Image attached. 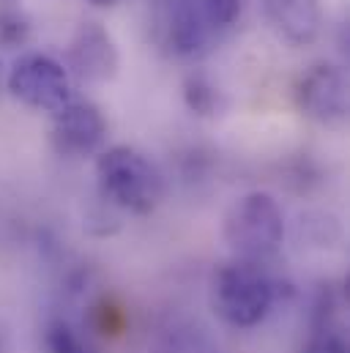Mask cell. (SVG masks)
Instances as JSON below:
<instances>
[{
	"label": "cell",
	"instance_id": "7",
	"mask_svg": "<svg viewBox=\"0 0 350 353\" xmlns=\"http://www.w3.org/2000/svg\"><path fill=\"white\" fill-rule=\"evenodd\" d=\"M55 143L66 154H93L107 134V121L101 110L88 99H72L61 112H55Z\"/></svg>",
	"mask_w": 350,
	"mask_h": 353
},
{
	"label": "cell",
	"instance_id": "8",
	"mask_svg": "<svg viewBox=\"0 0 350 353\" xmlns=\"http://www.w3.org/2000/svg\"><path fill=\"white\" fill-rule=\"evenodd\" d=\"M276 36L293 47H309L320 36V0H262Z\"/></svg>",
	"mask_w": 350,
	"mask_h": 353
},
{
	"label": "cell",
	"instance_id": "5",
	"mask_svg": "<svg viewBox=\"0 0 350 353\" xmlns=\"http://www.w3.org/2000/svg\"><path fill=\"white\" fill-rule=\"evenodd\" d=\"M298 104L301 110L323 123L342 126L348 121V77L340 66L318 63L298 83Z\"/></svg>",
	"mask_w": 350,
	"mask_h": 353
},
{
	"label": "cell",
	"instance_id": "9",
	"mask_svg": "<svg viewBox=\"0 0 350 353\" xmlns=\"http://www.w3.org/2000/svg\"><path fill=\"white\" fill-rule=\"evenodd\" d=\"M211 28L203 19L200 0H170V14H167V39L175 55L192 58L200 55L208 44Z\"/></svg>",
	"mask_w": 350,
	"mask_h": 353
},
{
	"label": "cell",
	"instance_id": "10",
	"mask_svg": "<svg viewBox=\"0 0 350 353\" xmlns=\"http://www.w3.org/2000/svg\"><path fill=\"white\" fill-rule=\"evenodd\" d=\"M47 348L50 353H96L88 337H83V332L63 318H55L47 326Z\"/></svg>",
	"mask_w": 350,
	"mask_h": 353
},
{
	"label": "cell",
	"instance_id": "3",
	"mask_svg": "<svg viewBox=\"0 0 350 353\" xmlns=\"http://www.w3.org/2000/svg\"><path fill=\"white\" fill-rule=\"evenodd\" d=\"M225 241L238 261L260 263L285 241V214L274 194L249 192L238 197L225 216Z\"/></svg>",
	"mask_w": 350,
	"mask_h": 353
},
{
	"label": "cell",
	"instance_id": "13",
	"mask_svg": "<svg viewBox=\"0 0 350 353\" xmlns=\"http://www.w3.org/2000/svg\"><path fill=\"white\" fill-rule=\"evenodd\" d=\"M156 353H219L208 337H203L200 332H192V329H175L170 332L162 345L156 348Z\"/></svg>",
	"mask_w": 350,
	"mask_h": 353
},
{
	"label": "cell",
	"instance_id": "1",
	"mask_svg": "<svg viewBox=\"0 0 350 353\" xmlns=\"http://www.w3.org/2000/svg\"><path fill=\"white\" fill-rule=\"evenodd\" d=\"M96 181L104 200L137 216L156 211L165 197V178L159 168L129 145H112L99 154Z\"/></svg>",
	"mask_w": 350,
	"mask_h": 353
},
{
	"label": "cell",
	"instance_id": "15",
	"mask_svg": "<svg viewBox=\"0 0 350 353\" xmlns=\"http://www.w3.org/2000/svg\"><path fill=\"white\" fill-rule=\"evenodd\" d=\"M183 93H186V104H189L194 112H200V115L214 112L216 93H214V88L208 85V80H203V77H189Z\"/></svg>",
	"mask_w": 350,
	"mask_h": 353
},
{
	"label": "cell",
	"instance_id": "17",
	"mask_svg": "<svg viewBox=\"0 0 350 353\" xmlns=\"http://www.w3.org/2000/svg\"><path fill=\"white\" fill-rule=\"evenodd\" d=\"M0 3H6V0H0Z\"/></svg>",
	"mask_w": 350,
	"mask_h": 353
},
{
	"label": "cell",
	"instance_id": "4",
	"mask_svg": "<svg viewBox=\"0 0 350 353\" xmlns=\"http://www.w3.org/2000/svg\"><path fill=\"white\" fill-rule=\"evenodd\" d=\"M8 90L22 104L41 110V112H52V115L61 112L74 99L72 77L63 69V63L41 52L22 55L14 63L8 74Z\"/></svg>",
	"mask_w": 350,
	"mask_h": 353
},
{
	"label": "cell",
	"instance_id": "2",
	"mask_svg": "<svg viewBox=\"0 0 350 353\" xmlns=\"http://www.w3.org/2000/svg\"><path fill=\"white\" fill-rule=\"evenodd\" d=\"M214 312L233 329H252L274 307V282L252 261H233L222 265L211 282Z\"/></svg>",
	"mask_w": 350,
	"mask_h": 353
},
{
	"label": "cell",
	"instance_id": "16",
	"mask_svg": "<svg viewBox=\"0 0 350 353\" xmlns=\"http://www.w3.org/2000/svg\"><path fill=\"white\" fill-rule=\"evenodd\" d=\"M90 6H96V8H110V6H115L118 0H88Z\"/></svg>",
	"mask_w": 350,
	"mask_h": 353
},
{
	"label": "cell",
	"instance_id": "6",
	"mask_svg": "<svg viewBox=\"0 0 350 353\" xmlns=\"http://www.w3.org/2000/svg\"><path fill=\"white\" fill-rule=\"evenodd\" d=\"M69 66L85 83H110L121 69L112 36L99 22H83L69 44Z\"/></svg>",
	"mask_w": 350,
	"mask_h": 353
},
{
	"label": "cell",
	"instance_id": "11",
	"mask_svg": "<svg viewBox=\"0 0 350 353\" xmlns=\"http://www.w3.org/2000/svg\"><path fill=\"white\" fill-rule=\"evenodd\" d=\"M30 36V22L28 17L14 8V6H0V47L14 50L22 47Z\"/></svg>",
	"mask_w": 350,
	"mask_h": 353
},
{
	"label": "cell",
	"instance_id": "14",
	"mask_svg": "<svg viewBox=\"0 0 350 353\" xmlns=\"http://www.w3.org/2000/svg\"><path fill=\"white\" fill-rule=\"evenodd\" d=\"M200 11L211 30H225L241 17V0H200Z\"/></svg>",
	"mask_w": 350,
	"mask_h": 353
},
{
	"label": "cell",
	"instance_id": "12",
	"mask_svg": "<svg viewBox=\"0 0 350 353\" xmlns=\"http://www.w3.org/2000/svg\"><path fill=\"white\" fill-rule=\"evenodd\" d=\"M304 353H348V340L342 334V323H334L329 318V310H326V321L315 329Z\"/></svg>",
	"mask_w": 350,
	"mask_h": 353
}]
</instances>
